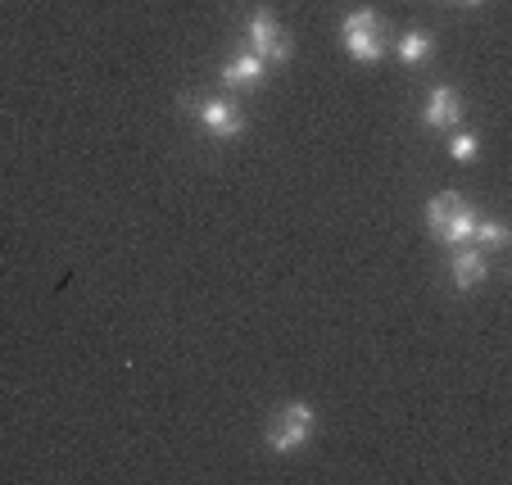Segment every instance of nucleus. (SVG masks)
Returning <instances> with one entry per match:
<instances>
[{
  "label": "nucleus",
  "mask_w": 512,
  "mask_h": 485,
  "mask_svg": "<svg viewBox=\"0 0 512 485\" xmlns=\"http://www.w3.org/2000/svg\"><path fill=\"white\" fill-rule=\"evenodd\" d=\"M182 109H191L195 123L218 141H236L245 132V109L227 96H182Z\"/></svg>",
  "instance_id": "nucleus-4"
},
{
  "label": "nucleus",
  "mask_w": 512,
  "mask_h": 485,
  "mask_svg": "<svg viewBox=\"0 0 512 485\" xmlns=\"http://www.w3.org/2000/svg\"><path fill=\"white\" fill-rule=\"evenodd\" d=\"M472 227H476V214L467 209V200L458 191H440L426 200V232L435 236L440 245H467L472 241Z\"/></svg>",
  "instance_id": "nucleus-2"
},
{
  "label": "nucleus",
  "mask_w": 512,
  "mask_h": 485,
  "mask_svg": "<svg viewBox=\"0 0 512 485\" xmlns=\"http://www.w3.org/2000/svg\"><path fill=\"white\" fill-rule=\"evenodd\" d=\"M485 277H490V254L476 250L472 241L454 245V259H449V282H454L458 291H481Z\"/></svg>",
  "instance_id": "nucleus-6"
},
{
  "label": "nucleus",
  "mask_w": 512,
  "mask_h": 485,
  "mask_svg": "<svg viewBox=\"0 0 512 485\" xmlns=\"http://www.w3.org/2000/svg\"><path fill=\"white\" fill-rule=\"evenodd\" d=\"M245 41H250V55H259L268 68L290 59V37H286V28L272 19V10H254L250 19H245Z\"/></svg>",
  "instance_id": "nucleus-5"
},
{
  "label": "nucleus",
  "mask_w": 512,
  "mask_h": 485,
  "mask_svg": "<svg viewBox=\"0 0 512 485\" xmlns=\"http://www.w3.org/2000/svg\"><path fill=\"white\" fill-rule=\"evenodd\" d=\"M449 159H458V164L481 159V136H476V132H458L454 141H449Z\"/></svg>",
  "instance_id": "nucleus-11"
},
{
  "label": "nucleus",
  "mask_w": 512,
  "mask_h": 485,
  "mask_svg": "<svg viewBox=\"0 0 512 485\" xmlns=\"http://www.w3.org/2000/svg\"><path fill=\"white\" fill-rule=\"evenodd\" d=\"M422 123L435 127V132H449V127L463 123V96L454 87H435L422 105Z\"/></svg>",
  "instance_id": "nucleus-7"
},
{
  "label": "nucleus",
  "mask_w": 512,
  "mask_h": 485,
  "mask_svg": "<svg viewBox=\"0 0 512 485\" xmlns=\"http://www.w3.org/2000/svg\"><path fill=\"white\" fill-rule=\"evenodd\" d=\"M263 440H268L272 454H300V449L313 440V408L304 404V399L277 408L272 422H268V431H263Z\"/></svg>",
  "instance_id": "nucleus-3"
},
{
  "label": "nucleus",
  "mask_w": 512,
  "mask_h": 485,
  "mask_svg": "<svg viewBox=\"0 0 512 485\" xmlns=\"http://www.w3.org/2000/svg\"><path fill=\"white\" fill-rule=\"evenodd\" d=\"M449 5H485V0H449Z\"/></svg>",
  "instance_id": "nucleus-12"
},
{
  "label": "nucleus",
  "mask_w": 512,
  "mask_h": 485,
  "mask_svg": "<svg viewBox=\"0 0 512 485\" xmlns=\"http://www.w3.org/2000/svg\"><path fill=\"white\" fill-rule=\"evenodd\" d=\"M472 245H476V250H485V254H499V250H508V227H503L499 218H485V214H476Z\"/></svg>",
  "instance_id": "nucleus-9"
},
{
  "label": "nucleus",
  "mask_w": 512,
  "mask_h": 485,
  "mask_svg": "<svg viewBox=\"0 0 512 485\" xmlns=\"http://www.w3.org/2000/svg\"><path fill=\"white\" fill-rule=\"evenodd\" d=\"M340 46L354 64H381L390 50V32H386V19L377 10H354L345 14L340 23Z\"/></svg>",
  "instance_id": "nucleus-1"
},
{
  "label": "nucleus",
  "mask_w": 512,
  "mask_h": 485,
  "mask_svg": "<svg viewBox=\"0 0 512 485\" xmlns=\"http://www.w3.org/2000/svg\"><path fill=\"white\" fill-rule=\"evenodd\" d=\"M431 50H435V41H431V32H404V37L395 41V55L404 59L408 68H417V64H426V59H431Z\"/></svg>",
  "instance_id": "nucleus-10"
},
{
  "label": "nucleus",
  "mask_w": 512,
  "mask_h": 485,
  "mask_svg": "<svg viewBox=\"0 0 512 485\" xmlns=\"http://www.w3.org/2000/svg\"><path fill=\"white\" fill-rule=\"evenodd\" d=\"M263 82H268V64H263L259 55H250V50L223 64V87L227 91H259Z\"/></svg>",
  "instance_id": "nucleus-8"
}]
</instances>
